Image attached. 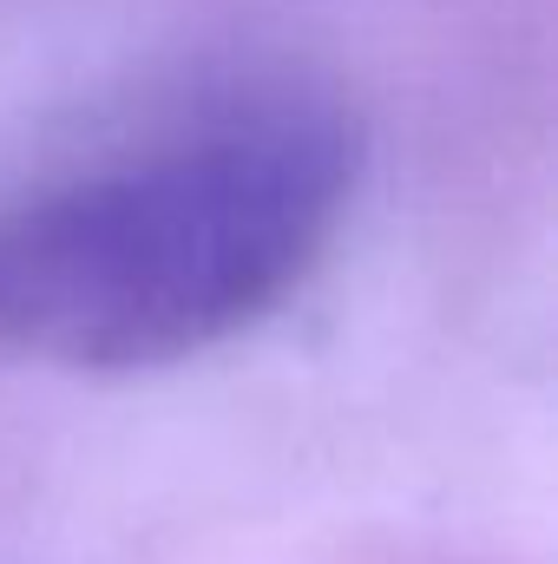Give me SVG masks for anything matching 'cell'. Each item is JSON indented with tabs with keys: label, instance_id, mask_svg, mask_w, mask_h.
Returning <instances> with one entry per match:
<instances>
[{
	"label": "cell",
	"instance_id": "1",
	"mask_svg": "<svg viewBox=\"0 0 558 564\" xmlns=\"http://www.w3.org/2000/svg\"><path fill=\"white\" fill-rule=\"evenodd\" d=\"M362 171L335 99L244 86L0 204V348L171 368L264 322L329 250Z\"/></svg>",
	"mask_w": 558,
	"mask_h": 564
}]
</instances>
